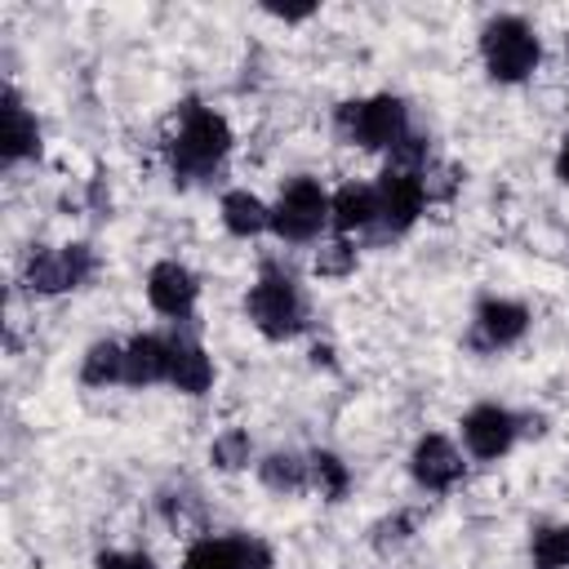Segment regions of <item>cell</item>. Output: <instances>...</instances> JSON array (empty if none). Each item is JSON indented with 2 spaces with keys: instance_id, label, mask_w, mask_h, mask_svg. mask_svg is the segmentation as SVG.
<instances>
[{
  "instance_id": "6da1fadb",
  "label": "cell",
  "mask_w": 569,
  "mask_h": 569,
  "mask_svg": "<svg viewBox=\"0 0 569 569\" xmlns=\"http://www.w3.org/2000/svg\"><path fill=\"white\" fill-rule=\"evenodd\" d=\"M231 124L222 111L204 107V102H182L178 111V129L169 133L164 142V160H169V173L178 187H196V182H209L227 156H231Z\"/></svg>"
},
{
  "instance_id": "7a4b0ae2",
  "label": "cell",
  "mask_w": 569,
  "mask_h": 569,
  "mask_svg": "<svg viewBox=\"0 0 569 569\" xmlns=\"http://www.w3.org/2000/svg\"><path fill=\"white\" fill-rule=\"evenodd\" d=\"M244 316L267 342H289L307 329V293L298 276L280 262H262L258 280L244 293Z\"/></svg>"
},
{
  "instance_id": "3957f363",
  "label": "cell",
  "mask_w": 569,
  "mask_h": 569,
  "mask_svg": "<svg viewBox=\"0 0 569 569\" xmlns=\"http://www.w3.org/2000/svg\"><path fill=\"white\" fill-rule=\"evenodd\" d=\"M409 129H413L409 102L396 93L347 98L333 107V138L347 147H360V151H391Z\"/></svg>"
},
{
  "instance_id": "277c9868",
  "label": "cell",
  "mask_w": 569,
  "mask_h": 569,
  "mask_svg": "<svg viewBox=\"0 0 569 569\" xmlns=\"http://www.w3.org/2000/svg\"><path fill=\"white\" fill-rule=\"evenodd\" d=\"M542 62V40L529 18L493 13L480 27V67L493 84H525Z\"/></svg>"
},
{
  "instance_id": "5b68a950",
  "label": "cell",
  "mask_w": 569,
  "mask_h": 569,
  "mask_svg": "<svg viewBox=\"0 0 569 569\" xmlns=\"http://www.w3.org/2000/svg\"><path fill=\"white\" fill-rule=\"evenodd\" d=\"M329 231V191L316 178H289L271 200V236L284 244H311Z\"/></svg>"
},
{
  "instance_id": "8992f818",
  "label": "cell",
  "mask_w": 569,
  "mask_h": 569,
  "mask_svg": "<svg viewBox=\"0 0 569 569\" xmlns=\"http://www.w3.org/2000/svg\"><path fill=\"white\" fill-rule=\"evenodd\" d=\"M98 276V253L93 244L84 240H71V244H58V249H31L27 262H22V284L27 293L36 298H53V293H67V289H84L89 280Z\"/></svg>"
},
{
  "instance_id": "52a82bcc",
  "label": "cell",
  "mask_w": 569,
  "mask_h": 569,
  "mask_svg": "<svg viewBox=\"0 0 569 569\" xmlns=\"http://www.w3.org/2000/svg\"><path fill=\"white\" fill-rule=\"evenodd\" d=\"M533 325V311L520 298H502V293H485L471 311V329H467V347L476 356H498L511 351L516 342H525Z\"/></svg>"
},
{
  "instance_id": "ba28073f",
  "label": "cell",
  "mask_w": 569,
  "mask_h": 569,
  "mask_svg": "<svg viewBox=\"0 0 569 569\" xmlns=\"http://www.w3.org/2000/svg\"><path fill=\"white\" fill-rule=\"evenodd\" d=\"M373 191H378V227H373V240H400L405 231L418 227V218L431 204L422 173H405V169H382V178L373 182Z\"/></svg>"
},
{
  "instance_id": "9c48e42d",
  "label": "cell",
  "mask_w": 569,
  "mask_h": 569,
  "mask_svg": "<svg viewBox=\"0 0 569 569\" xmlns=\"http://www.w3.org/2000/svg\"><path fill=\"white\" fill-rule=\"evenodd\" d=\"M458 427H462V449H467V458H476V462H498V458H507V453L516 449V440L525 436L520 413L507 409V405H498V400L471 405Z\"/></svg>"
},
{
  "instance_id": "30bf717a",
  "label": "cell",
  "mask_w": 569,
  "mask_h": 569,
  "mask_svg": "<svg viewBox=\"0 0 569 569\" xmlns=\"http://www.w3.org/2000/svg\"><path fill=\"white\" fill-rule=\"evenodd\" d=\"M409 480L422 493H449L467 480V453L445 431H422L409 449Z\"/></svg>"
},
{
  "instance_id": "8fae6325",
  "label": "cell",
  "mask_w": 569,
  "mask_h": 569,
  "mask_svg": "<svg viewBox=\"0 0 569 569\" xmlns=\"http://www.w3.org/2000/svg\"><path fill=\"white\" fill-rule=\"evenodd\" d=\"M178 569H276V551L253 533H200Z\"/></svg>"
},
{
  "instance_id": "7c38bea8",
  "label": "cell",
  "mask_w": 569,
  "mask_h": 569,
  "mask_svg": "<svg viewBox=\"0 0 569 569\" xmlns=\"http://www.w3.org/2000/svg\"><path fill=\"white\" fill-rule=\"evenodd\" d=\"M147 302L156 316L173 320V325H187L196 316V302H200V280L187 262L178 258H160L151 271H147Z\"/></svg>"
},
{
  "instance_id": "4fadbf2b",
  "label": "cell",
  "mask_w": 569,
  "mask_h": 569,
  "mask_svg": "<svg viewBox=\"0 0 569 569\" xmlns=\"http://www.w3.org/2000/svg\"><path fill=\"white\" fill-rule=\"evenodd\" d=\"M0 156L9 169L40 156V120L13 84H4V93H0Z\"/></svg>"
},
{
  "instance_id": "5bb4252c",
  "label": "cell",
  "mask_w": 569,
  "mask_h": 569,
  "mask_svg": "<svg viewBox=\"0 0 569 569\" xmlns=\"http://www.w3.org/2000/svg\"><path fill=\"white\" fill-rule=\"evenodd\" d=\"M218 382V369H213V356L200 347V338L191 333H173L169 338V382L178 396H209Z\"/></svg>"
},
{
  "instance_id": "9a60e30c",
  "label": "cell",
  "mask_w": 569,
  "mask_h": 569,
  "mask_svg": "<svg viewBox=\"0 0 569 569\" xmlns=\"http://www.w3.org/2000/svg\"><path fill=\"white\" fill-rule=\"evenodd\" d=\"M378 227V191L373 182H342L338 191H329V231L333 236H373Z\"/></svg>"
},
{
  "instance_id": "2e32d148",
  "label": "cell",
  "mask_w": 569,
  "mask_h": 569,
  "mask_svg": "<svg viewBox=\"0 0 569 569\" xmlns=\"http://www.w3.org/2000/svg\"><path fill=\"white\" fill-rule=\"evenodd\" d=\"M169 382V338L164 333H133L124 342V387H160Z\"/></svg>"
},
{
  "instance_id": "e0dca14e",
  "label": "cell",
  "mask_w": 569,
  "mask_h": 569,
  "mask_svg": "<svg viewBox=\"0 0 569 569\" xmlns=\"http://www.w3.org/2000/svg\"><path fill=\"white\" fill-rule=\"evenodd\" d=\"M218 218H222L227 236H236V240H253V236L271 231V204H267L262 196H253L249 187H231V191H222V200H218Z\"/></svg>"
},
{
  "instance_id": "ac0fdd59",
  "label": "cell",
  "mask_w": 569,
  "mask_h": 569,
  "mask_svg": "<svg viewBox=\"0 0 569 569\" xmlns=\"http://www.w3.org/2000/svg\"><path fill=\"white\" fill-rule=\"evenodd\" d=\"M253 471H258V485L280 493V498H293V493L311 489V462L298 449H271L253 462Z\"/></svg>"
},
{
  "instance_id": "d6986e66",
  "label": "cell",
  "mask_w": 569,
  "mask_h": 569,
  "mask_svg": "<svg viewBox=\"0 0 569 569\" xmlns=\"http://www.w3.org/2000/svg\"><path fill=\"white\" fill-rule=\"evenodd\" d=\"M80 382L93 387V391L124 387V342H116V338L89 342L84 356H80Z\"/></svg>"
},
{
  "instance_id": "ffe728a7",
  "label": "cell",
  "mask_w": 569,
  "mask_h": 569,
  "mask_svg": "<svg viewBox=\"0 0 569 569\" xmlns=\"http://www.w3.org/2000/svg\"><path fill=\"white\" fill-rule=\"evenodd\" d=\"M307 462H311V489H316L325 502H342V498L351 493V467H347L333 449H311Z\"/></svg>"
},
{
  "instance_id": "44dd1931",
  "label": "cell",
  "mask_w": 569,
  "mask_h": 569,
  "mask_svg": "<svg viewBox=\"0 0 569 569\" xmlns=\"http://www.w3.org/2000/svg\"><path fill=\"white\" fill-rule=\"evenodd\" d=\"M529 565L533 569H569V520H551L529 533Z\"/></svg>"
},
{
  "instance_id": "7402d4cb",
  "label": "cell",
  "mask_w": 569,
  "mask_h": 569,
  "mask_svg": "<svg viewBox=\"0 0 569 569\" xmlns=\"http://www.w3.org/2000/svg\"><path fill=\"white\" fill-rule=\"evenodd\" d=\"M253 462V436L244 431V427H227V431H218L213 440H209V467L213 471H244Z\"/></svg>"
},
{
  "instance_id": "603a6c76",
  "label": "cell",
  "mask_w": 569,
  "mask_h": 569,
  "mask_svg": "<svg viewBox=\"0 0 569 569\" xmlns=\"http://www.w3.org/2000/svg\"><path fill=\"white\" fill-rule=\"evenodd\" d=\"M156 507H160V516H164L169 529H191V525L204 520V502H200V493H196L191 485H169V489H160V493H156Z\"/></svg>"
},
{
  "instance_id": "cb8c5ba5",
  "label": "cell",
  "mask_w": 569,
  "mask_h": 569,
  "mask_svg": "<svg viewBox=\"0 0 569 569\" xmlns=\"http://www.w3.org/2000/svg\"><path fill=\"white\" fill-rule=\"evenodd\" d=\"M316 276L320 280H347V276H356V267H360V249H356V240H347V236H333V240H325L320 249H316Z\"/></svg>"
},
{
  "instance_id": "d4e9b609",
  "label": "cell",
  "mask_w": 569,
  "mask_h": 569,
  "mask_svg": "<svg viewBox=\"0 0 569 569\" xmlns=\"http://www.w3.org/2000/svg\"><path fill=\"white\" fill-rule=\"evenodd\" d=\"M413 533H418V511L400 507V511H391V516L373 520V529H369V547H373L378 556H391V551H400Z\"/></svg>"
},
{
  "instance_id": "484cf974",
  "label": "cell",
  "mask_w": 569,
  "mask_h": 569,
  "mask_svg": "<svg viewBox=\"0 0 569 569\" xmlns=\"http://www.w3.org/2000/svg\"><path fill=\"white\" fill-rule=\"evenodd\" d=\"M93 569H156V560L138 547H111L93 556Z\"/></svg>"
},
{
  "instance_id": "4316f807",
  "label": "cell",
  "mask_w": 569,
  "mask_h": 569,
  "mask_svg": "<svg viewBox=\"0 0 569 569\" xmlns=\"http://www.w3.org/2000/svg\"><path fill=\"white\" fill-rule=\"evenodd\" d=\"M267 13L280 22H307V18H316V4H267Z\"/></svg>"
},
{
  "instance_id": "83f0119b",
  "label": "cell",
  "mask_w": 569,
  "mask_h": 569,
  "mask_svg": "<svg viewBox=\"0 0 569 569\" xmlns=\"http://www.w3.org/2000/svg\"><path fill=\"white\" fill-rule=\"evenodd\" d=\"M551 173H556V178H560V182L569 187V133H565V138H560V147H556V160H551Z\"/></svg>"
},
{
  "instance_id": "f1b7e54d",
  "label": "cell",
  "mask_w": 569,
  "mask_h": 569,
  "mask_svg": "<svg viewBox=\"0 0 569 569\" xmlns=\"http://www.w3.org/2000/svg\"><path fill=\"white\" fill-rule=\"evenodd\" d=\"M565 62H569V31H565Z\"/></svg>"
}]
</instances>
